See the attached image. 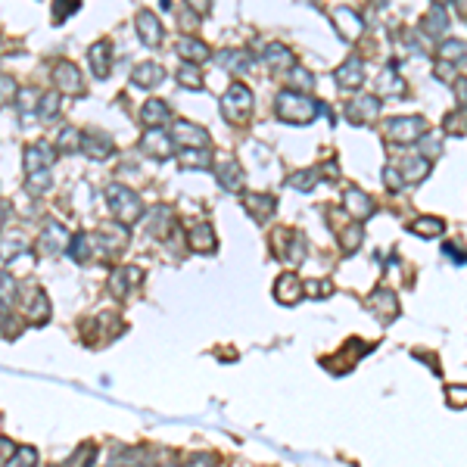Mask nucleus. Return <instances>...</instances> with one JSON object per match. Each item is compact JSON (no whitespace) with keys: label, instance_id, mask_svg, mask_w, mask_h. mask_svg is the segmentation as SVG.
Here are the masks:
<instances>
[{"label":"nucleus","instance_id":"obj_57","mask_svg":"<svg viewBox=\"0 0 467 467\" xmlns=\"http://www.w3.org/2000/svg\"><path fill=\"white\" fill-rule=\"evenodd\" d=\"M455 6H458V12H464L467 16V0H455Z\"/></svg>","mask_w":467,"mask_h":467},{"label":"nucleus","instance_id":"obj_51","mask_svg":"<svg viewBox=\"0 0 467 467\" xmlns=\"http://www.w3.org/2000/svg\"><path fill=\"white\" fill-rule=\"evenodd\" d=\"M305 293H309V296L324 299V296H330V293H333V284H330V280H309Z\"/></svg>","mask_w":467,"mask_h":467},{"label":"nucleus","instance_id":"obj_10","mask_svg":"<svg viewBox=\"0 0 467 467\" xmlns=\"http://www.w3.org/2000/svg\"><path fill=\"white\" fill-rule=\"evenodd\" d=\"M140 280H143V271H140V268H134V265L116 268V271H112V277H109V293H112L116 299H125L137 284H140Z\"/></svg>","mask_w":467,"mask_h":467},{"label":"nucleus","instance_id":"obj_25","mask_svg":"<svg viewBox=\"0 0 467 467\" xmlns=\"http://www.w3.org/2000/svg\"><path fill=\"white\" fill-rule=\"evenodd\" d=\"M243 209L255 218V221H265L274 212V196H262V193H243Z\"/></svg>","mask_w":467,"mask_h":467},{"label":"nucleus","instance_id":"obj_41","mask_svg":"<svg viewBox=\"0 0 467 467\" xmlns=\"http://www.w3.org/2000/svg\"><path fill=\"white\" fill-rule=\"evenodd\" d=\"M286 81H290L296 91H309V87H315V75H311L309 68H302V66H293L290 72H286Z\"/></svg>","mask_w":467,"mask_h":467},{"label":"nucleus","instance_id":"obj_47","mask_svg":"<svg viewBox=\"0 0 467 467\" xmlns=\"http://www.w3.org/2000/svg\"><path fill=\"white\" fill-rule=\"evenodd\" d=\"M91 464H93V446H81L62 467H91Z\"/></svg>","mask_w":467,"mask_h":467},{"label":"nucleus","instance_id":"obj_52","mask_svg":"<svg viewBox=\"0 0 467 467\" xmlns=\"http://www.w3.org/2000/svg\"><path fill=\"white\" fill-rule=\"evenodd\" d=\"M72 6H78V0H56V12H53L56 22H59L62 16H68V12H72Z\"/></svg>","mask_w":467,"mask_h":467},{"label":"nucleus","instance_id":"obj_1","mask_svg":"<svg viewBox=\"0 0 467 467\" xmlns=\"http://www.w3.org/2000/svg\"><path fill=\"white\" fill-rule=\"evenodd\" d=\"M106 199H109V212L118 224H134L137 218L143 215L140 196H137L131 187L125 184H109L106 187Z\"/></svg>","mask_w":467,"mask_h":467},{"label":"nucleus","instance_id":"obj_9","mask_svg":"<svg viewBox=\"0 0 467 467\" xmlns=\"http://www.w3.org/2000/svg\"><path fill=\"white\" fill-rule=\"evenodd\" d=\"M172 147H174V137L159 128H149L147 134L140 137V153L153 156V159H168V156H172Z\"/></svg>","mask_w":467,"mask_h":467},{"label":"nucleus","instance_id":"obj_2","mask_svg":"<svg viewBox=\"0 0 467 467\" xmlns=\"http://www.w3.org/2000/svg\"><path fill=\"white\" fill-rule=\"evenodd\" d=\"M315 109L318 106L299 91H284L277 97V116L290 125H309L315 118Z\"/></svg>","mask_w":467,"mask_h":467},{"label":"nucleus","instance_id":"obj_44","mask_svg":"<svg viewBox=\"0 0 467 467\" xmlns=\"http://www.w3.org/2000/svg\"><path fill=\"white\" fill-rule=\"evenodd\" d=\"M56 112H59V93H44L41 97V118L44 122H50V118H56Z\"/></svg>","mask_w":467,"mask_h":467},{"label":"nucleus","instance_id":"obj_59","mask_svg":"<svg viewBox=\"0 0 467 467\" xmlns=\"http://www.w3.org/2000/svg\"><path fill=\"white\" fill-rule=\"evenodd\" d=\"M162 467H181V464H162Z\"/></svg>","mask_w":467,"mask_h":467},{"label":"nucleus","instance_id":"obj_32","mask_svg":"<svg viewBox=\"0 0 467 467\" xmlns=\"http://www.w3.org/2000/svg\"><path fill=\"white\" fill-rule=\"evenodd\" d=\"M402 174H405V181L417 184V181H423V178L430 174V159H427V156H414V159H405V162H402Z\"/></svg>","mask_w":467,"mask_h":467},{"label":"nucleus","instance_id":"obj_13","mask_svg":"<svg viewBox=\"0 0 467 467\" xmlns=\"http://www.w3.org/2000/svg\"><path fill=\"white\" fill-rule=\"evenodd\" d=\"M377 116H380V100L377 97H367V93L355 97L352 103H349V109H346V118L352 125H367V122H374Z\"/></svg>","mask_w":467,"mask_h":467},{"label":"nucleus","instance_id":"obj_28","mask_svg":"<svg viewBox=\"0 0 467 467\" xmlns=\"http://www.w3.org/2000/svg\"><path fill=\"white\" fill-rule=\"evenodd\" d=\"M436 56L446 62H452V66H467V47L458 41V37H446V41L439 44V50H436Z\"/></svg>","mask_w":467,"mask_h":467},{"label":"nucleus","instance_id":"obj_37","mask_svg":"<svg viewBox=\"0 0 467 467\" xmlns=\"http://www.w3.org/2000/svg\"><path fill=\"white\" fill-rule=\"evenodd\" d=\"M178 81L184 87H190V91H199V87H203V72H199L196 62H184V66L178 68Z\"/></svg>","mask_w":467,"mask_h":467},{"label":"nucleus","instance_id":"obj_42","mask_svg":"<svg viewBox=\"0 0 467 467\" xmlns=\"http://www.w3.org/2000/svg\"><path fill=\"white\" fill-rule=\"evenodd\" d=\"M56 149H62V153H75V149H81V134L75 128H62L59 137H56Z\"/></svg>","mask_w":467,"mask_h":467},{"label":"nucleus","instance_id":"obj_18","mask_svg":"<svg viewBox=\"0 0 467 467\" xmlns=\"http://www.w3.org/2000/svg\"><path fill=\"white\" fill-rule=\"evenodd\" d=\"M215 178L224 190H230V193L243 190V168L237 165V159H218L215 162Z\"/></svg>","mask_w":467,"mask_h":467},{"label":"nucleus","instance_id":"obj_6","mask_svg":"<svg viewBox=\"0 0 467 467\" xmlns=\"http://www.w3.org/2000/svg\"><path fill=\"white\" fill-rule=\"evenodd\" d=\"M365 305H367V309H371L383 324H390V321H396V318H399V299H396V293L386 290V286H377V290H374L371 296L365 299Z\"/></svg>","mask_w":467,"mask_h":467},{"label":"nucleus","instance_id":"obj_21","mask_svg":"<svg viewBox=\"0 0 467 467\" xmlns=\"http://www.w3.org/2000/svg\"><path fill=\"white\" fill-rule=\"evenodd\" d=\"M131 81H134V87H143V91H149V87H159L162 81H165V68H162L159 62L147 59V62H140V66L134 68Z\"/></svg>","mask_w":467,"mask_h":467},{"label":"nucleus","instance_id":"obj_33","mask_svg":"<svg viewBox=\"0 0 467 467\" xmlns=\"http://www.w3.org/2000/svg\"><path fill=\"white\" fill-rule=\"evenodd\" d=\"M383 97H402L405 93V81L396 75V66H390L383 75H380V87H377Z\"/></svg>","mask_w":467,"mask_h":467},{"label":"nucleus","instance_id":"obj_36","mask_svg":"<svg viewBox=\"0 0 467 467\" xmlns=\"http://www.w3.org/2000/svg\"><path fill=\"white\" fill-rule=\"evenodd\" d=\"M361 240H365V230H361V224H349V228L340 230V249H342V253H355V249L361 246Z\"/></svg>","mask_w":467,"mask_h":467},{"label":"nucleus","instance_id":"obj_54","mask_svg":"<svg viewBox=\"0 0 467 467\" xmlns=\"http://www.w3.org/2000/svg\"><path fill=\"white\" fill-rule=\"evenodd\" d=\"M187 10H193L196 16H205L212 10V0H187Z\"/></svg>","mask_w":467,"mask_h":467},{"label":"nucleus","instance_id":"obj_46","mask_svg":"<svg viewBox=\"0 0 467 467\" xmlns=\"http://www.w3.org/2000/svg\"><path fill=\"white\" fill-rule=\"evenodd\" d=\"M50 184H53L50 172H35V174H28V193H47Z\"/></svg>","mask_w":467,"mask_h":467},{"label":"nucleus","instance_id":"obj_15","mask_svg":"<svg viewBox=\"0 0 467 467\" xmlns=\"http://www.w3.org/2000/svg\"><path fill=\"white\" fill-rule=\"evenodd\" d=\"M25 318H28L31 324L50 321V299H47V293L37 290V286H31V290L25 293Z\"/></svg>","mask_w":467,"mask_h":467},{"label":"nucleus","instance_id":"obj_48","mask_svg":"<svg viewBox=\"0 0 467 467\" xmlns=\"http://www.w3.org/2000/svg\"><path fill=\"white\" fill-rule=\"evenodd\" d=\"M446 399L452 408H467V386H458V383L446 386Z\"/></svg>","mask_w":467,"mask_h":467},{"label":"nucleus","instance_id":"obj_20","mask_svg":"<svg viewBox=\"0 0 467 467\" xmlns=\"http://www.w3.org/2000/svg\"><path fill=\"white\" fill-rule=\"evenodd\" d=\"M53 78H56V84H59V91H66V93H81L84 91V78H81V72L66 59L53 66Z\"/></svg>","mask_w":467,"mask_h":467},{"label":"nucleus","instance_id":"obj_39","mask_svg":"<svg viewBox=\"0 0 467 467\" xmlns=\"http://www.w3.org/2000/svg\"><path fill=\"white\" fill-rule=\"evenodd\" d=\"M91 249H93V240L87 234H75L72 237V246H68V255L75 262H87L91 259Z\"/></svg>","mask_w":467,"mask_h":467},{"label":"nucleus","instance_id":"obj_12","mask_svg":"<svg viewBox=\"0 0 467 467\" xmlns=\"http://www.w3.org/2000/svg\"><path fill=\"white\" fill-rule=\"evenodd\" d=\"M134 25H137V35H140V41L147 44V47H159L162 44V22H159V16H156L153 10H140L137 12V19H134Z\"/></svg>","mask_w":467,"mask_h":467},{"label":"nucleus","instance_id":"obj_26","mask_svg":"<svg viewBox=\"0 0 467 467\" xmlns=\"http://www.w3.org/2000/svg\"><path fill=\"white\" fill-rule=\"evenodd\" d=\"M178 53L184 56L187 62H196V66H199V62H205L212 56V50H209V44H203L199 37H187L184 35L178 41Z\"/></svg>","mask_w":467,"mask_h":467},{"label":"nucleus","instance_id":"obj_5","mask_svg":"<svg viewBox=\"0 0 467 467\" xmlns=\"http://www.w3.org/2000/svg\"><path fill=\"white\" fill-rule=\"evenodd\" d=\"M68 230L62 228L59 221H47L41 230V237H37V249H41L44 255H59V253H68Z\"/></svg>","mask_w":467,"mask_h":467},{"label":"nucleus","instance_id":"obj_24","mask_svg":"<svg viewBox=\"0 0 467 467\" xmlns=\"http://www.w3.org/2000/svg\"><path fill=\"white\" fill-rule=\"evenodd\" d=\"M187 246H190L193 253H212V249L218 246L212 224H196V228L187 234Z\"/></svg>","mask_w":467,"mask_h":467},{"label":"nucleus","instance_id":"obj_34","mask_svg":"<svg viewBox=\"0 0 467 467\" xmlns=\"http://www.w3.org/2000/svg\"><path fill=\"white\" fill-rule=\"evenodd\" d=\"M112 467H153V458L143 448H128V452H122L112 461Z\"/></svg>","mask_w":467,"mask_h":467},{"label":"nucleus","instance_id":"obj_3","mask_svg":"<svg viewBox=\"0 0 467 467\" xmlns=\"http://www.w3.org/2000/svg\"><path fill=\"white\" fill-rule=\"evenodd\" d=\"M383 134L386 140L392 143H411V140H421L427 134V122L421 116H402V118H390L383 125Z\"/></svg>","mask_w":467,"mask_h":467},{"label":"nucleus","instance_id":"obj_8","mask_svg":"<svg viewBox=\"0 0 467 467\" xmlns=\"http://www.w3.org/2000/svg\"><path fill=\"white\" fill-rule=\"evenodd\" d=\"M56 162V147L50 143L37 140L31 147H25V172L35 174V172H50V165Z\"/></svg>","mask_w":467,"mask_h":467},{"label":"nucleus","instance_id":"obj_49","mask_svg":"<svg viewBox=\"0 0 467 467\" xmlns=\"http://www.w3.org/2000/svg\"><path fill=\"white\" fill-rule=\"evenodd\" d=\"M315 181H318L315 172H296V174H290V181H286V184H293L296 190H311V187H315Z\"/></svg>","mask_w":467,"mask_h":467},{"label":"nucleus","instance_id":"obj_14","mask_svg":"<svg viewBox=\"0 0 467 467\" xmlns=\"http://www.w3.org/2000/svg\"><path fill=\"white\" fill-rule=\"evenodd\" d=\"M330 16H333L336 31H340V35L346 37V41H355V37H358L361 31H365V22H361V16H358L355 10H349V6H336V10L330 12Z\"/></svg>","mask_w":467,"mask_h":467},{"label":"nucleus","instance_id":"obj_58","mask_svg":"<svg viewBox=\"0 0 467 467\" xmlns=\"http://www.w3.org/2000/svg\"><path fill=\"white\" fill-rule=\"evenodd\" d=\"M433 3H436V6H442V3H446V0H433Z\"/></svg>","mask_w":467,"mask_h":467},{"label":"nucleus","instance_id":"obj_56","mask_svg":"<svg viewBox=\"0 0 467 467\" xmlns=\"http://www.w3.org/2000/svg\"><path fill=\"white\" fill-rule=\"evenodd\" d=\"M187 467H218V464H215V458H212V455H196V458H193Z\"/></svg>","mask_w":467,"mask_h":467},{"label":"nucleus","instance_id":"obj_38","mask_svg":"<svg viewBox=\"0 0 467 467\" xmlns=\"http://www.w3.org/2000/svg\"><path fill=\"white\" fill-rule=\"evenodd\" d=\"M181 165L184 168H212L209 149H184L181 153Z\"/></svg>","mask_w":467,"mask_h":467},{"label":"nucleus","instance_id":"obj_35","mask_svg":"<svg viewBox=\"0 0 467 467\" xmlns=\"http://www.w3.org/2000/svg\"><path fill=\"white\" fill-rule=\"evenodd\" d=\"M168 228H172V212L165 205H156L149 212V234L153 237H168Z\"/></svg>","mask_w":467,"mask_h":467},{"label":"nucleus","instance_id":"obj_50","mask_svg":"<svg viewBox=\"0 0 467 467\" xmlns=\"http://www.w3.org/2000/svg\"><path fill=\"white\" fill-rule=\"evenodd\" d=\"M383 184L390 187L392 193H399L405 184H408V181H405V174H402V172H396V168H383Z\"/></svg>","mask_w":467,"mask_h":467},{"label":"nucleus","instance_id":"obj_16","mask_svg":"<svg viewBox=\"0 0 467 467\" xmlns=\"http://www.w3.org/2000/svg\"><path fill=\"white\" fill-rule=\"evenodd\" d=\"M302 296H305L302 280H299L296 274H280L277 284H274V299H277L280 305H296Z\"/></svg>","mask_w":467,"mask_h":467},{"label":"nucleus","instance_id":"obj_31","mask_svg":"<svg viewBox=\"0 0 467 467\" xmlns=\"http://www.w3.org/2000/svg\"><path fill=\"white\" fill-rule=\"evenodd\" d=\"M442 230H446V224H442V218H436V215H423V218H414V221H411V234L423 237V240L442 234Z\"/></svg>","mask_w":467,"mask_h":467},{"label":"nucleus","instance_id":"obj_11","mask_svg":"<svg viewBox=\"0 0 467 467\" xmlns=\"http://www.w3.org/2000/svg\"><path fill=\"white\" fill-rule=\"evenodd\" d=\"M342 209H346L352 218L365 221V218L374 215V199L367 196L361 187H346V193H342Z\"/></svg>","mask_w":467,"mask_h":467},{"label":"nucleus","instance_id":"obj_27","mask_svg":"<svg viewBox=\"0 0 467 467\" xmlns=\"http://www.w3.org/2000/svg\"><path fill=\"white\" fill-rule=\"evenodd\" d=\"M168 103H162V100H147L140 109V122L147 125V128H162V125L168 122Z\"/></svg>","mask_w":467,"mask_h":467},{"label":"nucleus","instance_id":"obj_17","mask_svg":"<svg viewBox=\"0 0 467 467\" xmlns=\"http://www.w3.org/2000/svg\"><path fill=\"white\" fill-rule=\"evenodd\" d=\"M112 44L109 41H97L91 44V50H87V62H91V72L97 75V78H109L112 72Z\"/></svg>","mask_w":467,"mask_h":467},{"label":"nucleus","instance_id":"obj_30","mask_svg":"<svg viewBox=\"0 0 467 467\" xmlns=\"http://www.w3.org/2000/svg\"><path fill=\"white\" fill-rule=\"evenodd\" d=\"M421 28H423V35H446V28H448V16H446V10L442 6H433V10L423 16V22H421Z\"/></svg>","mask_w":467,"mask_h":467},{"label":"nucleus","instance_id":"obj_53","mask_svg":"<svg viewBox=\"0 0 467 467\" xmlns=\"http://www.w3.org/2000/svg\"><path fill=\"white\" fill-rule=\"evenodd\" d=\"M455 97H458L461 109L467 112V78H458V81H455Z\"/></svg>","mask_w":467,"mask_h":467},{"label":"nucleus","instance_id":"obj_55","mask_svg":"<svg viewBox=\"0 0 467 467\" xmlns=\"http://www.w3.org/2000/svg\"><path fill=\"white\" fill-rule=\"evenodd\" d=\"M10 100H16V84L10 75H3V106H10Z\"/></svg>","mask_w":467,"mask_h":467},{"label":"nucleus","instance_id":"obj_7","mask_svg":"<svg viewBox=\"0 0 467 467\" xmlns=\"http://www.w3.org/2000/svg\"><path fill=\"white\" fill-rule=\"evenodd\" d=\"M172 137H174V143H181V147H187V149H209V134H205V128H199V125H193V122H174Z\"/></svg>","mask_w":467,"mask_h":467},{"label":"nucleus","instance_id":"obj_4","mask_svg":"<svg viewBox=\"0 0 467 467\" xmlns=\"http://www.w3.org/2000/svg\"><path fill=\"white\" fill-rule=\"evenodd\" d=\"M249 109H253V91L246 84H240V81L230 84L228 93L221 97V116L228 122H243L249 116Z\"/></svg>","mask_w":467,"mask_h":467},{"label":"nucleus","instance_id":"obj_45","mask_svg":"<svg viewBox=\"0 0 467 467\" xmlns=\"http://www.w3.org/2000/svg\"><path fill=\"white\" fill-rule=\"evenodd\" d=\"M417 147L423 149V156H427V159H436V156L442 153V140H439V134H423L421 140H417Z\"/></svg>","mask_w":467,"mask_h":467},{"label":"nucleus","instance_id":"obj_23","mask_svg":"<svg viewBox=\"0 0 467 467\" xmlns=\"http://www.w3.org/2000/svg\"><path fill=\"white\" fill-rule=\"evenodd\" d=\"M128 224H112V228H103L97 234V240H100V246L106 249V253H122L125 246H128Z\"/></svg>","mask_w":467,"mask_h":467},{"label":"nucleus","instance_id":"obj_29","mask_svg":"<svg viewBox=\"0 0 467 467\" xmlns=\"http://www.w3.org/2000/svg\"><path fill=\"white\" fill-rule=\"evenodd\" d=\"M265 66L274 68V72H290L293 68V56L284 44H268L265 47Z\"/></svg>","mask_w":467,"mask_h":467},{"label":"nucleus","instance_id":"obj_40","mask_svg":"<svg viewBox=\"0 0 467 467\" xmlns=\"http://www.w3.org/2000/svg\"><path fill=\"white\" fill-rule=\"evenodd\" d=\"M442 131H446V134L461 137V134L467 131V112H464V109L448 112V116H446V122H442Z\"/></svg>","mask_w":467,"mask_h":467},{"label":"nucleus","instance_id":"obj_22","mask_svg":"<svg viewBox=\"0 0 467 467\" xmlns=\"http://www.w3.org/2000/svg\"><path fill=\"white\" fill-rule=\"evenodd\" d=\"M81 149H84L91 159H106L112 153V137L100 134V131H84L81 134Z\"/></svg>","mask_w":467,"mask_h":467},{"label":"nucleus","instance_id":"obj_19","mask_svg":"<svg viewBox=\"0 0 467 467\" xmlns=\"http://www.w3.org/2000/svg\"><path fill=\"white\" fill-rule=\"evenodd\" d=\"M333 81L340 87H346V91H355V87L365 81V66H361L358 56H349V59L333 72Z\"/></svg>","mask_w":467,"mask_h":467},{"label":"nucleus","instance_id":"obj_43","mask_svg":"<svg viewBox=\"0 0 467 467\" xmlns=\"http://www.w3.org/2000/svg\"><path fill=\"white\" fill-rule=\"evenodd\" d=\"M3 467H37V448L31 446L16 448V458H10Z\"/></svg>","mask_w":467,"mask_h":467}]
</instances>
